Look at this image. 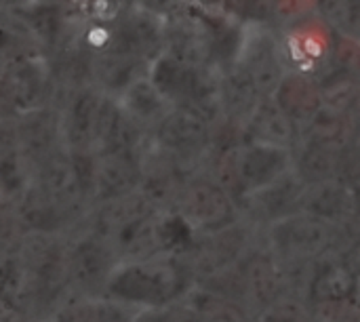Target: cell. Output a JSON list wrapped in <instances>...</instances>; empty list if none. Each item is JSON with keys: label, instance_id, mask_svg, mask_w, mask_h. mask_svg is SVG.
<instances>
[]
</instances>
